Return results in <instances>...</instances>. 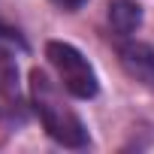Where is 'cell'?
Segmentation results:
<instances>
[{"label":"cell","mask_w":154,"mask_h":154,"mask_svg":"<svg viewBox=\"0 0 154 154\" xmlns=\"http://www.w3.org/2000/svg\"><path fill=\"white\" fill-rule=\"evenodd\" d=\"M30 103H33V112L39 118V124L45 127V133L63 145V148H85L91 139H88V127L85 121L79 118V112H75L69 106V100L63 97L60 85L51 82V75L39 66L30 69Z\"/></svg>","instance_id":"1"},{"label":"cell","mask_w":154,"mask_h":154,"mask_svg":"<svg viewBox=\"0 0 154 154\" xmlns=\"http://www.w3.org/2000/svg\"><path fill=\"white\" fill-rule=\"evenodd\" d=\"M45 57H48V63L54 66L57 79H60V85H63V91H66L69 97H75V100H91V97H97L100 79H97L94 66L88 63V57L75 48L72 42H60V39L45 42Z\"/></svg>","instance_id":"2"},{"label":"cell","mask_w":154,"mask_h":154,"mask_svg":"<svg viewBox=\"0 0 154 154\" xmlns=\"http://www.w3.org/2000/svg\"><path fill=\"white\" fill-rule=\"evenodd\" d=\"M118 60L136 82L154 88V48L148 42H139V39H130V36L121 39L118 42Z\"/></svg>","instance_id":"3"},{"label":"cell","mask_w":154,"mask_h":154,"mask_svg":"<svg viewBox=\"0 0 154 154\" xmlns=\"http://www.w3.org/2000/svg\"><path fill=\"white\" fill-rule=\"evenodd\" d=\"M139 24H142V6L136 0H112L109 3V27L115 30L118 39L133 36Z\"/></svg>","instance_id":"4"},{"label":"cell","mask_w":154,"mask_h":154,"mask_svg":"<svg viewBox=\"0 0 154 154\" xmlns=\"http://www.w3.org/2000/svg\"><path fill=\"white\" fill-rule=\"evenodd\" d=\"M0 97H18V63L0 45Z\"/></svg>","instance_id":"5"},{"label":"cell","mask_w":154,"mask_h":154,"mask_svg":"<svg viewBox=\"0 0 154 154\" xmlns=\"http://www.w3.org/2000/svg\"><path fill=\"white\" fill-rule=\"evenodd\" d=\"M51 3H54L57 9H63V12H75V9H82L88 0H51Z\"/></svg>","instance_id":"6"},{"label":"cell","mask_w":154,"mask_h":154,"mask_svg":"<svg viewBox=\"0 0 154 154\" xmlns=\"http://www.w3.org/2000/svg\"><path fill=\"white\" fill-rule=\"evenodd\" d=\"M0 33H3L6 39H18V42H21V36H18V30H12V27H6L3 21H0Z\"/></svg>","instance_id":"7"}]
</instances>
